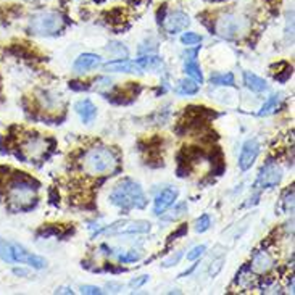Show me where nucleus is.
Wrapping results in <instances>:
<instances>
[{
	"instance_id": "nucleus-24",
	"label": "nucleus",
	"mask_w": 295,
	"mask_h": 295,
	"mask_svg": "<svg viewBox=\"0 0 295 295\" xmlns=\"http://www.w3.org/2000/svg\"><path fill=\"white\" fill-rule=\"evenodd\" d=\"M211 84H216V86H236V84H234V76H232V73L211 76Z\"/></svg>"
},
{
	"instance_id": "nucleus-4",
	"label": "nucleus",
	"mask_w": 295,
	"mask_h": 295,
	"mask_svg": "<svg viewBox=\"0 0 295 295\" xmlns=\"http://www.w3.org/2000/svg\"><path fill=\"white\" fill-rule=\"evenodd\" d=\"M65 19L57 12H42L37 13L29 21V29L37 36H52L63 28Z\"/></svg>"
},
{
	"instance_id": "nucleus-19",
	"label": "nucleus",
	"mask_w": 295,
	"mask_h": 295,
	"mask_svg": "<svg viewBox=\"0 0 295 295\" xmlns=\"http://www.w3.org/2000/svg\"><path fill=\"white\" fill-rule=\"evenodd\" d=\"M137 65L140 66L142 69V73L144 71H149V69H155L161 65V58L157 57V55H145V57H140L136 60Z\"/></svg>"
},
{
	"instance_id": "nucleus-36",
	"label": "nucleus",
	"mask_w": 295,
	"mask_h": 295,
	"mask_svg": "<svg viewBox=\"0 0 295 295\" xmlns=\"http://www.w3.org/2000/svg\"><path fill=\"white\" fill-rule=\"evenodd\" d=\"M13 273H15V274H23V276L26 274V271H23V269H13Z\"/></svg>"
},
{
	"instance_id": "nucleus-25",
	"label": "nucleus",
	"mask_w": 295,
	"mask_h": 295,
	"mask_svg": "<svg viewBox=\"0 0 295 295\" xmlns=\"http://www.w3.org/2000/svg\"><path fill=\"white\" fill-rule=\"evenodd\" d=\"M202 39L203 37L197 33H184L181 36V42L186 44V45H195V44L202 42Z\"/></svg>"
},
{
	"instance_id": "nucleus-33",
	"label": "nucleus",
	"mask_w": 295,
	"mask_h": 295,
	"mask_svg": "<svg viewBox=\"0 0 295 295\" xmlns=\"http://www.w3.org/2000/svg\"><path fill=\"white\" fill-rule=\"evenodd\" d=\"M181 257H182V253H181V252H178V253H176V257H171L169 260H165V261H163V266H165V268L173 266V264H176V263L181 260Z\"/></svg>"
},
{
	"instance_id": "nucleus-16",
	"label": "nucleus",
	"mask_w": 295,
	"mask_h": 295,
	"mask_svg": "<svg viewBox=\"0 0 295 295\" xmlns=\"http://www.w3.org/2000/svg\"><path fill=\"white\" fill-rule=\"evenodd\" d=\"M45 144L40 137H29L24 144H23V154L28 158H37L40 154H44Z\"/></svg>"
},
{
	"instance_id": "nucleus-7",
	"label": "nucleus",
	"mask_w": 295,
	"mask_h": 295,
	"mask_svg": "<svg viewBox=\"0 0 295 295\" xmlns=\"http://www.w3.org/2000/svg\"><path fill=\"white\" fill-rule=\"evenodd\" d=\"M152 228V225L149 221H121V223H116V225L110 226L107 229H102L99 231L97 234H102V232H108V234H144V232H149Z\"/></svg>"
},
{
	"instance_id": "nucleus-11",
	"label": "nucleus",
	"mask_w": 295,
	"mask_h": 295,
	"mask_svg": "<svg viewBox=\"0 0 295 295\" xmlns=\"http://www.w3.org/2000/svg\"><path fill=\"white\" fill-rule=\"evenodd\" d=\"M178 195H179V192L175 187H166V189L161 190L160 194L155 197V202H154V213H155V215L157 216L163 215V213L173 205V203L176 202Z\"/></svg>"
},
{
	"instance_id": "nucleus-27",
	"label": "nucleus",
	"mask_w": 295,
	"mask_h": 295,
	"mask_svg": "<svg viewBox=\"0 0 295 295\" xmlns=\"http://www.w3.org/2000/svg\"><path fill=\"white\" fill-rule=\"evenodd\" d=\"M282 205H284V211L289 213L293 210V189H287L286 190V194H284L282 197Z\"/></svg>"
},
{
	"instance_id": "nucleus-30",
	"label": "nucleus",
	"mask_w": 295,
	"mask_h": 295,
	"mask_svg": "<svg viewBox=\"0 0 295 295\" xmlns=\"http://www.w3.org/2000/svg\"><path fill=\"white\" fill-rule=\"evenodd\" d=\"M205 250H207V247L205 245H197V247H194L192 249L189 253H187V260L189 261H195V260H199L203 253H205Z\"/></svg>"
},
{
	"instance_id": "nucleus-22",
	"label": "nucleus",
	"mask_w": 295,
	"mask_h": 295,
	"mask_svg": "<svg viewBox=\"0 0 295 295\" xmlns=\"http://www.w3.org/2000/svg\"><path fill=\"white\" fill-rule=\"evenodd\" d=\"M107 52L116 58H128L129 57L128 48L125 47V44H121V42H110L107 47Z\"/></svg>"
},
{
	"instance_id": "nucleus-12",
	"label": "nucleus",
	"mask_w": 295,
	"mask_h": 295,
	"mask_svg": "<svg viewBox=\"0 0 295 295\" xmlns=\"http://www.w3.org/2000/svg\"><path fill=\"white\" fill-rule=\"evenodd\" d=\"M102 68L105 71H111V73H142V69L136 60H128V58H119V60H115V62H108Z\"/></svg>"
},
{
	"instance_id": "nucleus-2",
	"label": "nucleus",
	"mask_w": 295,
	"mask_h": 295,
	"mask_svg": "<svg viewBox=\"0 0 295 295\" xmlns=\"http://www.w3.org/2000/svg\"><path fill=\"white\" fill-rule=\"evenodd\" d=\"M110 202L119 208H144L147 205V199L144 195L140 184L132 179H123L113 189L110 195Z\"/></svg>"
},
{
	"instance_id": "nucleus-17",
	"label": "nucleus",
	"mask_w": 295,
	"mask_h": 295,
	"mask_svg": "<svg viewBox=\"0 0 295 295\" xmlns=\"http://www.w3.org/2000/svg\"><path fill=\"white\" fill-rule=\"evenodd\" d=\"M243 84H245L252 92H264L268 89L266 81L261 79L260 76L250 73V71H245L243 73Z\"/></svg>"
},
{
	"instance_id": "nucleus-10",
	"label": "nucleus",
	"mask_w": 295,
	"mask_h": 295,
	"mask_svg": "<svg viewBox=\"0 0 295 295\" xmlns=\"http://www.w3.org/2000/svg\"><path fill=\"white\" fill-rule=\"evenodd\" d=\"M189 24H190V18L182 12L169 13L163 19V28L168 34H178L181 31H184V29L189 28Z\"/></svg>"
},
{
	"instance_id": "nucleus-34",
	"label": "nucleus",
	"mask_w": 295,
	"mask_h": 295,
	"mask_svg": "<svg viewBox=\"0 0 295 295\" xmlns=\"http://www.w3.org/2000/svg\"><path fill=\"white\" fill-rule=\"evenodd\" d=\"M147 281H149V276H140L139 279L131 281V282H129V286H131V287H136V289H137V287H140V286H144V284H145Z\"/></svg>"
},
{
	"instance_id": "nucleus-32",
	"label": "nucleus",
	"mask_w": 295,
	"mask_h": 295,
	"mask_svg": "<svg viewBox=\"0 0 295 295\" xmlns=\"http://www.w3.org/2000/svg\"><path fill=\"white\" fill-rule=\"evenodd\" d=\"M81 292L87 293V295H100V293H102V289H100V287H95V286H83V287H81Z\"/></svg>"
},
{
	"instance_id": "nucleus-28",
	"label": "nucleus",
	"mask_w": 295,
	"mask_h": 295,
	"mask_svg": "<svg viewBox=\"0 0 295 295\" xmlns=\"http://www.w3.org/2000/svg\"><path fill=\"white\" fill-rule=\"evenodd\" d=\"M210 226H211V219H210L208 215H202V216L195 221V231H197V232H205V231L210 229Z\"/></svg>"
},
{
	"instance_id": "nucleus-5",
	"label": "nucleus",
	"mask_w": 295,
	"mask_h": 295,
	"mask_svg": "<svg viewBox=\"0 0 295 295\" xmlns=\"http://www.w3.org/2000/svg\"><path fill=\"white\" fill-rule=\"evenodd\" d=\"M247 28H249V21L245 18H242L239 15H232V13L223 15L215 23V31L225 39H236L242 33H245Z\"/></svg>"
},
{
	"instance_id": "nucleus-20",
	"label": "nucleus",
	"mask_w": 295,
	"mask_h": 295,
	"mask_svg": "<svg viewBox=\"0 0 295 295\" xmlns=\"http://www.w3.org/2000/svg\"><path fill=\"white\" fill-rule=\"evenodd\" d=\"M281 94H274V95H271L266 102L263 104V107H261V110H260V116H268V115H271V113H274L278 108H279V102H281Z\"/></svg>"
},
{
	"instance_id": "nucleus-13",
	"label": "nucleus",
	"mask_w": 295,
	"mask_h": 295,
	"mask_svg": "<svg viewBox=\"0 0 295 295\" xmlns=\"http://www.w3.org/2000/svg\"><path fill=\"white\" fill-rule=\"evenodd\" d=\"M100 57L95 54H83L76 58V62L73 65L76 73H87V71H92L100 66Z\"/></svg>"
},
{
	"instance_id": "nucleus-14",
	"label": "nucleus",
	"mask_w": 295,
	"mask_h": 295,
	"mask_svg": "<svg viewBox=\"0 0 295 295\" xmlns=\"http://www.w3.org/2000/svg\"><path fill=\"white\" fill-rule=\"evenodd\" d=\"M75 110H76V113L81 116V119L84 121V123H92L95 115H97V108L95 105L92 104L90 100H79L78 104L75 105Z\"/></svg>"
},
{
	"instance_id": "nucleus-29",
	"label": "nucleus",
	"mask_w": 295,
	"mask_h": 295,
	"mask_svg": "<svg viewBox=\"0 0 295 295\" xmlns=\"http://www.w3.org/2000/svg\"><path fill=\"white\" fill-rule=\"evenodd\" d=\"M118 260L123 261V263H132V261H137L140 260V253L136 250H131V252H125V253H119Z\"/></svg>"
},
{
	"instance_id": "nucleus-9",
	"label": "nucleus",
	"mask_w": 295,
	"mask_h": 295,
	"mask_svg": "<svg viewBox=\"0 0 295 295\" xmlns=\"http://www.w3.org/2000/svg\"><path fill=\"white\" fill-rule=\"evenodd\" d=\"M282 179V169L278 165H266L258 175V186H261L263 189H271L276 187Z\"/></svg>"
},
{
	"instance_id": "nucleus-23",
	"label": "nucleus",
	"mask_w": 295,
	"mask_h": 295,
	"mask_svg": "<svg viewBox=\"0 0 295 295\" xmlns=\"http://www.w3.org/2000/svg\"><path fill=\"white\" fill-rule=\"evenodd\" d=\"M187 213V203H179V205L173 210V211H169V215H165L163 216V219H166V221H176V219H179L181 216H184Z\"/></svg>"
},
{
	"instance_id": "nucleus-21",
	"label": "nucleus",
	"mask_w": 295,
	"mask_h": 295,
	"mask_svg": "<svg viewBox=\"0 0 295 295\" xmlns=\"http://www.w3.org/2000/svg\"><path fill=\"white\" fill-rule=\"evenodd\" d=\"M199 92V84L194 79H182L179 81V87H178V94L181 95H194Z\"/></svg>"
},
{
	"instance_id": "nucleus-18",
	"label": "nucleus",
	"mask_w": 295,
	"mask_h": 295,
	"mask_svg": "<svg viewBox=\"0 0 295 295\" xmlns=\"http://www.w3.org/2000/svg\"><path fill=\"white\" fill-rule=\"evenodd\" d=\"M271 266H273V260L268 253H264V252L257 253L255 258H253V263H252L253 271H257V273H264V271H268Z\"/></svg>"
},
{
	"instance_id": "nucleus-1",
	"label": "nucleus",
	"mask_w": 295,
	"mask_h": 295,
	"mask_svg": "<svg viewBox=\"0 0 295 295\" xmlns=\"http://www.w3.org/2000/svg\"><path fill=\"white\" fill-rule=\"evenodd\" d=\"M81 165L87 175H107V173L115 171L118 166V158L115 152L108 147H92L89 149L81 158Z\"/></svg>"
},
{
	"instance_id": "nucleus-8",
	"label": "nucleus",
	"mask_w": 295,
	"mask_h": 295,
	"mask_svg": "<svg viewBox=\"0 0 295 295\" xmlns=\"http://www.w3.org/2000/svg\"><path fill=\"white\" fill-rule=\"evenodd\" d=\"M260 155V144L257 139H250L242 145L240 155H239V168L242 171H247L253 166Z\"/></svg>"
},
{
	"instance_id": "nucleus-15",
	"label": "nucleus",
	"mask_w": 295,
	"mask_h": 295,
	"mask_svg": "<svg viewBox=\"0 0 295 295\" xmlns=\"http://www.w3.org/2000/svg\"><path fill=\"white\" fill-rule=\"evenodd\" d=\"M197 50H192L190 52V57L186 58V63H184V69H186V75L190 76V79H194L197 84H202L203 83V75H202V69L197 63Z\"/></svg>"
},
{
	"instance_id": "nucleus-31",
	"label": "nucleus",
	"mask_w": 295,
	"mask_h": 295,
	"mask_svg": "<svg viewBox=\"0 0 295 295\" xmlns=\"http://www.w3.org/2000/svg\"><path fill=\"white\" fill-rule=\"evenodd\" d=\"M223 263H225V260L223 258H218L211 263V268H210V276H216V274L219 273V269L223 268Z\"/></svg>"
},
{
	"instance_id": "nucleus-3",
	"label": "nucleus",
	"mask_w": 295,
	"mask_h": 295,
	"mask_svg": "<svg viewBox=\"0 0 295 295\" xmlns=\"http://www.w3.org/2000/svg\"><path fill=\"white\" fill-rule=\"evenodd\" d=\"M7 197L10 205L15 210H29L33 208L36 203V187L33 179L23 176V173H19L12 182H10Z\"/></svg>"
},
{
	"instance_id": "nucleus-6",
	"label": "nucleus",
	"mask_w": 295,
	"mask_h": 295,
	"mask_svg": "<svg viewBox=\"0 0 295 295\" xmlns=\"http://www.w3.org/2000/svg\"><path fill=\"white\" fill-rule=\"evenodd\" d=\"M10 250H12V258L13 261L16 263H24V264H29V266H33L34 269H42L45 268L47 261L39 257V255H34V253L28 252L23 245H19V243H10Z\"/></svg>"
},
{
	"instance_id": "nucleus-35",
	"label": "nucleus",
	"mask_w": 295,
	"mask_h": 295,
	"mask_svg": "<svg viewBox=\"0 0 295 295\" xmlns=\"http://www.w3.org/2000/svg\"><path fill=\"white\" fill-rule=\"evenodd\" d=\"M57 293H73V290L68 287H60V289H57Z\"/></svg>"
},
{
	"instance_id": "nucleus-26",
	"label": "nucleus",
	"mask_w": 295,
	"mask_h": 295,
	"mask_svg": "<svg viewBox=\"0 0 295 295\" xmlns=\"http://www.w3.org/2000/svg\"><path fill=\"white\" fill-rule=\"evenodd\" d=\"M0 258L4 261H8V263H13V258H12V250H10V243L5 242L2 237H0Z\"/></svg>"
}]
</instances>
